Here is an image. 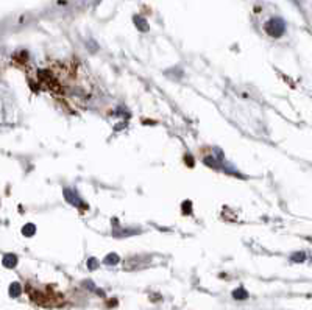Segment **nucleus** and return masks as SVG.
Instances as JSON below:
<instances>
[{
	"instance_id": "1",
	"label": "nucleus",
	"mask_w": 312,
	"mask_h": 310,
	"mask_svg": "<svg viewBox=\"0 0 312 310\" xmlns=\"http://www.w3.org/2000/svg\"><path fill=\"white\" fill-rule=\"evenodd\" d=\"M248 295H247V292L244 290V288H239V290L237 292H234V298L236 299H245Z\"/></svg>"
},
{
	"instance_id": "2",
	"label": "nucleus",
	"mask_w": 312,
	"mask_h": 310,
	"mask_svg": "<svg viewBox=\"0 0 312 310\" xmlns=\"http://www.w3.org/2000/svg\"><path fill=\"white\" fill-rule=\"evenodd\" d=\"M10 293H11L13 296H19V293H20V287H19V284H13V285H11Z\"/></svg>"
}]
</instances>
